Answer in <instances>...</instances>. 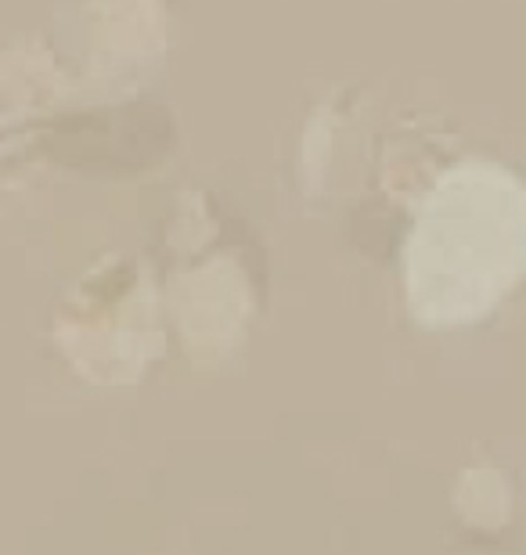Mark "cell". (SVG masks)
Returning <instances> with one entry per match:
<instances>
[{"mask_svg":"<svg viewBox=\"0 0 526 555\" xmlns=\"http://www.w3.org/2000/svg\"><path fill=\"white\" fill-rule=\"evenodd\" d=\"M526 274V184L498 163H458L422 195L405 246L408 307L425 328L487 318Z\"/></svg>","mask_w":526,"mask_h":555,"instance_id":"6da1fadb","label":"cell"}]
</instances>
